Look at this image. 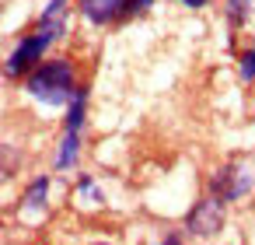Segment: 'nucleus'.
Listing matches in <instances>:
<instances>
[{"label":"nucleus","mask_w":255,"mask_h":245,"mask_svg":"<svg viewBox=\"0 0 255 245\" xmlns=\"http://www.w3.org/2000/svg\"><path fill=\"white\" fill-rule=\"evenodd\" d=\"M81 81H77V67L70 56H53V60H42L28 77H25V91L49 105V109H60V105H70L74 95H77Z\"/></svg>","instance_id":"f257e3e1"},{"label":"nucleus","mask_w":255,"mask_h":245,"mask_svg":"<svg viewBox=\"0 0 255 245\" xmlns=\"http://www.w3.org/2000/svg\"><path fill=\"white\" fill-rule=\"evenodd\" d=\"M67 32V18H56V21H39L14 49H11V56L4 60V77H11V81H25L42 60H46V53H49V46L60 39Z\"/></svg>","instance_id":"f03ea898"},{"label":"nucleus","mask_w":255,"mask_h":245,"mask_svg":"<svg viewBox=\"0 0 255 245\" xmlns=\"http://www.w3.org/2000/svg\"><path fill=\"white\" fill-rule=\"evenodd\" d=\"M252 189H255V168H252L245 158L224 161V165L210 175V182H206V193H210L213 200H220L224 207H227V203H241Z\"/></svg>","instance_id":"7ed1b4c3"},{"label":"nucleus","mask_w":255,"mask_h":245,"mask_svg":"<svg viewBox=\"0 0 255 245\" xmlns=\"http://www.w3.org/2000/svg\"><path fill=\"white\" fill-rule=\"evenodd\" d=\"M224 224H227V207L220 200H213L210 193L199 196L185 214V235L189 238H217L224 231Z\"/></svg>","instance_id":"20e7f679"},{"label":"nucleus","mask_w":255,"mask_h":245,"mask_svg":"<svg viewBox=\"0 0 255 245\" xmlns=\"http://www.w3.org/2000/svg\"><path fill=\"white\" fill-rule=\"evenodd\" d=\"M126 7H129V0H77V11L88 25H119L126 21Z\"/></svg>","instance_id":"39448f33"},{"label":"nucleus","mask_w":255,"mask_h":245,"mask_svg":"<svg viewBox=\"0 0 255 245\" xmlns=\"http://www.w3.org/2000/svg\"><path fill=\"white\" fill-rule=\"evenodd\" d=\"M84 123H88V84H81L77 95H74V102L67 105L63 133H84Z\"/></svg>","instance_id":"423d86ee"},{"label":"nucleus","mask_w":255,"mask_h":245,"mask_svg":"<svg viewBox=\"0 0 255 245\" xmlns=\"http://www.w3.org/2000/svg\"><path fill=\"white\" fill-rule=\"evenodd\" d=\"M81 137H84V133H63V137H60L56 161H53L56 172H70V168L77 165V158H81Z\"/></svg>","instance_id":"0eeeda50"},{"label":"nucleus","mask_w":255,"mask_h":245,"mask_svg":"<svg viewBox=\"0 0 255 245\" xmlns=\"http://www.w3.org/2000/svg\"><path fill=\"white\" fill-rule=\"evenodd\" d=\"M49 186H53V179H49V175H35V179L28 182V189L21 193V210H46Z\"/></svg>","instance_id":"6e6552de"},{"label":"nucleus","mask_w":255,"mask_h":245,"mask_svg":"<svg viewBox=\"0 0 255 245\" xmlns=\"http://www.w3.org/2000/svg\"><path fill=\"white\" fill-rule=\"evenodd\" d=\"M224 14H227L231 32L245 28L248 25V14H252V0H224Z\"/></svg>","instance_id":"1a4fd4ad"},{"label":"nucleus","mask_w":255,"mask_h":245,"mask_svg":"<svg viewBox=\"0 0 255 245\" xmlns=\"http://www.w3.org/2000/svg\"><path fill=\"white\" fill-rule=\"evenodd\" d=\"M238 77L245 84H255V42L248 49H241V56H238Z\"/></svg>","instance_id":"9d476101"},{"label":"nucleus","mask_w":255,"mask_h":245,"mask_svg":"<svg viewBox=\"0 0 255 245\" xmlns=\"http://www.w3.org/2000/svg\"><path fill=\"white\" fill-rule=\"evenodd\" d=\"M56 18H67V0H49L46 11L39 14V21H56Z\"/></svg>","instance_id":"9b49d317"},{"label":"nucleus","mask_w":255,"mask_h":245,"mask_svg":"<svg viewBox=\"0 0 255 245\" xmlns=\"http://www.w3.org/2000/svg\"><path fill=\"white\" fill-rule=\"evenodd\" d=\"M150 7H154V0H129V7H126V21H133V18L147 14Z\"/></svg>","instance_id":"f8f14e48"},{"label":"nucleus","mask_w":255,"mask_h":245,"mask_svg":"<svg viewBox=\"0 0 255 245\" xmlns=\"http://www.w3.org/2000/svg\"><path fill=\"white\" fill-rule=\"evenodd\" d=\"M175 4H182V7H189V11H203L210 0H175Z\"/></svg>","instance_id":"ddd939ff"},{"label":"nucleus","mask_w":255,"mask_h":245,"mask_svg":"<svg viewBox=\"0 0 255 245\" xmlns=\"http://www.w3.org/2000/svg\"><path fill=\"white\" fill-rule=\"evenodd\" d=\"M157 245H185V242H182V235H178V231H171V235H164Z\"/></svg>","instance_id":"4468645a"},{"label":"nucleus","mask_w":255,"mask_h":245,"mask_svg":"<svg viewBox=\"0 0 255 245\" xmlns=\"http://www.w3.org/2000/svg\"><path fill=\"white\" fill-rule=\"evenodd\" d=\"M88 245H112V242H88Z\"/></svg>","instance_id":"2eb2a0df"}]
</instances>
